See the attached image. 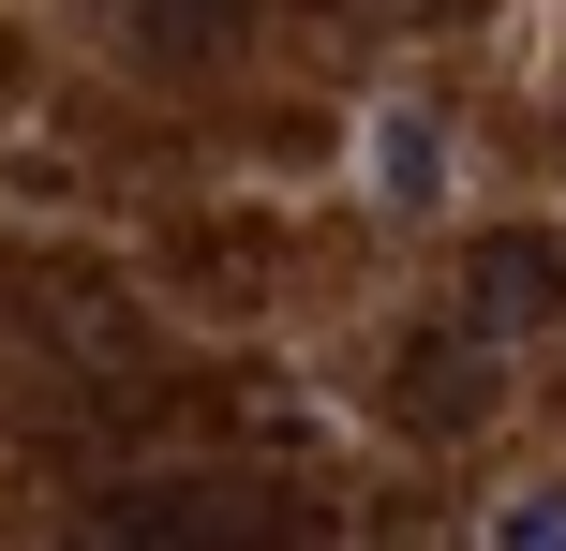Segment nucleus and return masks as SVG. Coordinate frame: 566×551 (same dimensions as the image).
Returning a JSON list of instances; mask_svg holds the SVG:
<instances>
[{
    "label": "nucleus",
    "mask_w": 566,
    "mask_h": 551,
    "mask_svg": "<svg viewBox=\"0 0 566 551\" xmlns=\"http://www.w3.org/2000/svg\"><path fill=\"white\" fill-rule=\"evenodd\" d=\"M60 551H313V492L239 477V463H179L135 492H90Z\"/></svg>",
    "instance_id": "f257e3e1"
},
{
    "label": "nucleus",
    "mask_w": 566,
    "mask_h": 551,
    "mask_svg": "<svg viewBox=\"0 0 566 551\" xmlns=\"http://www.w3.org/2000/svg\"><path fill=\"white\" fill-rule=\"evenodd\" d=\"M552 314H566V254H552V239H492V254H478V343L507 358V343H537Z\"/></svg>",
    "instance_id": "f03ea898"
},
{
    "label": "nucleus",
    "mask_w": 566,
    "mask_h": 551,
    "mask_svg": "<svg viewBox=\"0 0 566 551\" xmlns=\"http://www.w3.org/2000/svg\"><path fill=\"white\" fill-rule=\"evenodd\" d=\"M373 194H388V209H432V194H448V135H432V105H373Z\"/></svg>",
    "instance_id": "7ed1b4c3"
},
{
    "label": "nucleus",
    "mask_w": 566,
    "mask_h": 551,
    "mask_svg": "<svg viewBox=\"0 0 566 551\" xmlns=\"http://www.w3.org/2000/svg\"><path fill=\"white\" fill-rule=\"evenodd\" d=\"M239 15H254V0H119V30H135L149 60H209V45H239Z\"/></svg>",
    "instance_id": "20e7f679"
},
{
    "label": "nucleus",
    "mask_w": 566,
    "mask_h": 551,
    "mask_svg": "<svg viewBox=\"0 0 566 551\" xmlns=\"http://www.w3.org/2000/svg\"><path fill=\"white\" fill-rule=\"evenodd\" d=\"M492 551H566V492H507L492 507Z\"/></svg>",
    "instance_id": "39448f33"
}]
</instances>
